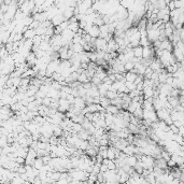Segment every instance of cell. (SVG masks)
Masks as SVG:
<instances>
[{"label":"cell","mask_w":184,"mask_h":184,"mask_svg":"<svg viewBox=\"0 0 184 184\" xmlns=\"http://www.w3.org/2000/svg\"><path fill=\"white\" fill-rule=\"evenodd\" d=\"M58 103H59V106L61 107V108H64V109H66V110L68 111V109H69V107H70V103L68 100L66 98H59L58 99Z\"/></svg>","instance_id":"18"},{"label":"cell","mask_w":184,"mask_h":184,"mask_svg":"<svg viewBox=\"0 0 184 184\" xmlns=\"http://www.w3.org/2000/svg\"><path fill=\"white\" fill-rule=\"evenodd\" d=\"M153 93H154V88H153V87H150V86H147V87H143L142 96H143V98L144 99L153 97Z\"/></svg>","instance_id":"9"},{"label":"cell","mask_w":184,"mask_h":184,"mask_svg":"<svg viewBox=\"0 0 184 184\" xmlns=\"http://www.w3.org/2000/svg\"><path fill=\"white\" fill-rule=\"evenodd\" d=\"M132 52H134L135 57L142 58V46L141 45H137L135 48H132Z\"/></svg>","instance_id":"17"},{"label":"cell","mask_w":184,"mask_h":184,"mask_svg":"<svg viewBox=\"0 0 184 184\" xmlns=\"http://www.w3.org/2000/svg\"><path fill=\"white\" fill-rule=\"evenodd\" d=\"M172 124L177 127H180V126H183V121H173Z\"/></svg>","instance_id":"33"},{"label":"cell","mask_w":184,"mask_h":184,"mask_svg":"<svg viewBox=\"0 0 184 184\" xmlns=\"http://www.w3.org/2000/svg\"><path fill=\"white\" fill-rule=\"evenodd\" d=\"M178 134L180 136H183V134H184V131H183V126H180L179 127V131H178Z\"/></svg>","instance_id":"34"},{"label":"cell","mask_w":184,"mask_h":184,"mask_svg":"<svg viewBox=\"0 0 184 184\" xmlns=\"http://www.w3.org/2000/svg\"><path fill=\"white\" fill-rule=\"evenodd\" d=\"M137 75L138 74L134 72V71H126L125 74H124V78H125V81H128V82H134L137 78Z\"/></svg>","instance_id":"12"},{"label":"cell","mask_w":184,"mask_h":184,"mask_svg":"<svg viewBox=\"0 0 184 184\" xmlns=\"http://www.w3.org/2000/svg\"><path fill=\"white\" fill-rule=\"evenodd\" d=\"M167 166H168V168H173V167H176L177 166V164H176L174 160L170 158L169 160H167Z\"/></svg>","instance_id":"32"},{"label":"cell","mask_w":184,"mask_h":184,"mask_svg":"<svg viewBox=\"0 0 184 184\" xmlns=\"http://www.w3.org/2000/svg\"><path fill=\"white\" fill-rule=\"evenodd\" d=\"M43 165H44V164H43V162H42V160H41V157H36L35 160H33V167L37 168V169H41Z\"/></svg>","instance_id":"21"},{"label":"cell","mask_w":184,"mask_h":184,"mask_svg":"<svg viewBox=\"0 0 184 184\" xmlns=\"http://www.w3.org/2000/svg\"><path fill=\"white\" fill-rule=\"evenodd\" d=\"M183 51H181L180 49H178V48H173L172 50V55L174 56L176 58V60L178 62H182L183 61Z\"/></svg>","instance_id":"6"},{"label":"cell","mask_w":184,"mask_h":184,"mask_svg":"<svg viewBox=\"0 0 184 184\" xmlns=\"http://www.w3.org/2000/svg\"><path fill=\"white\" fill-rule=\"evenodd\" d=\"M107 167H108V169H116V166H115L114 160H109V158H108Z\"/></svg>","instance_id":"29"},{"label":"cell","mask_w":184,"mask_h":184,"mask_svg":"<svg viewBox=\"0 0 184 184\" xmlns=\"http://www.w3.org/2000/svg\"><path fill=\"white\" fill-rule=\"evenodd\" d=\"M79 27V23L78 22H69V25H68V29H70L71 31H73L74 33L78 31Z\"/></svg>","instance_id":"20"},{"label":"cell","mask_w":184,"mask_h":184,"mask_svg":"<svg viewBox=\"0 0 184 184\" xmlns=\"http://www.w3.org/2000/svg\"><path fill=\"white\" fill-rule=\"evenodd\" d=\"M51 100H52V98H50L49 96H45L44 98H42V105L49 107L50 103H51Z\"/></svg>","instance_id":"30"},{"label":"cell","mask_w":184,"mask_h":184,"mask_svg":"<svg viewBox=\"0 0 184 184\" xmlns=\"http://www.w3.org/2000/svg\"><path fill=\"white\" fill-rule=\"evenodd\" d=\"M35 36H36V31H35V29L31 28H27L23 33V38L24 39H33Z\"/></svg>","instance_id":"13"},{"label":"cell","mask_w":184,"mask_h":184,"mask_svg":"<svg viewBox=\"0 0 184 184\" xmlns=\"http://www.w3.org/2000/svg\"><path fill=\"white\" fill-rule=\"evenodd\" d=\"M52 129H53V135L56 136V137H60L62 135V128H61L59 125H55L53 124L52 125Z\"/></svg>","instance_id":"16"},{"label":"cell","mask_w":184,"mask_h":184,"mask_svg":"<svg viewBox=\"0 0 184 184\" xmlns=\"http://www.w3.org/2000/svg\"><path fill=\"white\" fill-rule=\"evenodd\" d=\"M160 50H166V51H170L172 52L173 50V45H172V42L168 38H166L165 40L160 41Z\"/></svg>","instance_id":"3"},{"label":"cell","mask_w":184,"mask_h":184,"mask_svg":"<svg viewBox=\"0 0 184 184\" xmlns=\"http://www.w3.org/2000/svg\"><path fill=\"white\" fill-rule=\"evenodd\" d=\"M88 35H90L92 38H94V39H96V38H98L99 33H100V30H99V27L97 26V25H92V27L90 28V30H88Z\"/></svg>","instance_id":"8"},{"label":"cell","mask_w":184,"mask_h":184,"mask_svg":"<svg viewBox=\"0 0 184 184\" xmlns=\"http://www.w3.org/2000/svg\"><path fill=\"white\" fill-rule=\"evenodd\" d=\"M169 1H172V0H166V2H167V3L169 2Z\"/></svg>","instance_id":"35"},{"label":"cell","mask_w":184,"mask_h":184,"mask_svg":"<svg viewBox=\"0 0 184 184\" xmlns=\"http://www.w3.org/2000/svg\"><path fill=\"white\" fill-rule=\"evenodd\" d=\"M132 114L135 115L137 119H142V114H143V109H142V107H138V108H136V110L134 111V113H132Z\"/></svg>","instance_id":"22"},{"label":"cell","mask_w":184,"mask_h":184,"mask_svg":"<svg viewBox=\"0 0 184 184\" xmlns=\"http://www.w3.org/2000/svg\"><path fill=\"white\" fill-rule=\"evenodd\" d=\"M117 50H119V45L115 42L114 38H112L108 41V53L112 52V51H117Z\"/></svg>","instance_id":"11"},{"label":"cell","mask_w":184,"mask_h":184,"mask_svg":"<svg viewBox=\"0 0 184 184\" xmlns=\"http://www.w3.org/2000/svg\"><path fill=\"white\" fill-rule=\"evenodd\" d=\"M77 81H79L81 84H83V83H86V82H90V79L86 75L85 72H82V73L79 74L78 80H77Z\"/></svg>","instance_id":"19"},{"label":"cell","mask_w":184,"mask_h":184,"mask_svg":"<svg viewBox=\"0 0 184 184\" xmlns=\"http://www.w3.org/2000/svg\"></svg>","instance_id":"36"},{"label":"cell","mask_w":184,"mask_h":184,"mask_svg":"<svg viewBox=\"0 0 184 184\" xmlns=\"http://www.w3.org/2000/svg\"><path fill=\"white\" fill-rule=\"evenodd\" d=\"M173 2H174V8L176 9L184 8V0H173Z\"/></svg>","instance_id":"28"},{"label":"cell","mask_w":184,"mask_h":184,"mask_svg":"<svg viewBox=\"0 0 184 184\" xmlns=\"http://www.w3.org/2000/svg\"><path fill=\"white\" fill-rule=\"evenodd\" d=\"M107 158H109V160L115 158V147L113 145H110L107 149Z\"/></svg>","instance_id":"15"},{"label":"cell","mask_w":184,"mask_h":184,"mask_svg":"<svg viewBox=\"0 0 184 184\" xmlns=\"http://www.w3.org/2000/svg\"><path fill=\"white\" fill-rule=\"evenodd\" d=\"M150 44H151V42L149 41L147 36H141V38H140V40H139V45H141V46H147V45H150Z\"/></svg>","instance_id":"23"},{"label":"cell","mask_w":184,"mask_h":184,"mask_svg":"<svg viewBox=\"0 0 184 184\" xmlns=\"http://www.w3.org/2000/svg\"><path fill=\"white\" fill-rule=\"evenodd\" d=\"M73 11H74V8L73 7H67V8L61 12V14L64 15L65 17V20H69L70 17L73 16Z\"/></svg>","instance_id":"10"},{"label":"cell","mask_w":184,"mask_h":184,"mask_svg":"<svg viewBox=\"0 0 184 184\" xmlns=\"http://www.w3.org/2000/svg\"><path fill=\"white\" fill-rule=\"evenodd\" d=\"M125 86H126L127 88H128V90H129V92H131V90H136V84L134 83V82L125 81Z\"/></svg>","instance_id":"27"},{"label":"cell","mask_w":184,"mask_h":184,"mask_svg":"<svg viewBox=\"0 0 184 184\" xmlns=\"http://www.w3.org/2000/svg\"><path fill=\"white\" fill-rule=\"evenodd\" d=\"M64 20H66L64 15H62L61 13H58V14H56V15L51 20V23H52V25L55 27V26H58L59 24H61Z\"/></svg>","instance_id":"7"},{"label":"cell","mask_w":184,"mask_h":184,"mask_svg":"<svg viewBox=\"0 0 184 184\" xmlns=\"http://www.w3.org/2000/svg\"><path fill=\"white\" fill-rule=\"evenodd\" d=\"M72 105H73L75 108L83 109V108L86 106V102H85V100H84V98H83V97H80V96H78V97H74Z\"/></svg>","instance_id":"5"},{"label":"cell","mask_w":184,"mask_h":184,"mask_svg":"<svg viewBox=\"0 0 184 184\" xmlns=\"http://www.w3.org/2000/svg\"><path fill=\"white\" fill-rule=\"evenodd\" d=\"M156 115H157V119H165L166 117H168L170 115V111L168 109H165V108H162V109H158L156 110Z\"/></svg>","instance_id":"4"},{"label":"cell","mask_w":184,"mask_h":184,"mask_svg":"<svg viewBox=\"0 0 184 184\" xmlns=\"http://www.w3.org/2000/svg\"><path fill=\"white\" fill-rule=\"evenodd\" d=\"M94 45L96 48V51L101 50V51L108 52V42H107V40L102 39V38H96L94 41Z\"/></svg>","instance_id":"2"},{"label":"cell","mask_w":184,"mask_h":184,"mask_svg":"<svg viewBox=\"0 0 184 184\" xmlns=\"http://www.w3.org/2000/svg\"><path fill=\"white\" fill-rule=\"evenodd\" d=\"M105 110H106V112H109V113H111V114H113V115H116L119 112V109L116 106H114V105L107 106Z\"/></svg>","instance_id":"14"},{"label":"cell","mask_w":184,"mask_h":184,"mask_svg":"<svg viewBox=\"0 0 184 184\" xmlns=\"http://www.w3.org/2000/svg\"><path fill=\"white\" fill-rule=\"evenodd\" d=\"M170 155H171V154H170L168 151H166V150H162V152H160V157L164 158L166 162L170 160Z\"/></svg>","instance_id":"26"},{"label":"cell","mask_w":184,"mask_h":184,"mask_svg":"<svg viewBox=\"0 0 184 184\" xmlns=\"http://www.w3.org/2000/svg\"><path fill=\"white\" fill-rule=\"evenodd\" d=\"M135 67V64L131 60H127L124 62V68H125V71H130L132 68Z\"/></svg>","instance_id":"24"},{"label":"cell","mask_w":184,"mask_h":184,"mask_svg":"<svg viewBox=\"0 0 184 184\" xmlns=\"http://www.w3.org/2000/svg\"><path fill=\"white\" fill-rule=\"evenodd\" d=\"M142 119H147V121H150V122H157L158 119H157V115H156V111L154 109H150V110H147V109H143V114H142Z\"/></svg>","instance_id":"1"},{"label":"cell","mask_w":184,"mask_h":184,"mask_svg":"<svg viewBox=\"0 0 184 184\" xmlns=\"http://www.w3.org/2000/svg\"><path fill=\"white\" fill-rule=\"evenodd\" d=\"M82 3H84L87 7V8H90L92 7V4L94 2V0H80Z\"/></svg>","instance_id":"31"},{"label":"cell","mask_w":184,"mask_h":184,"mask_svg":"<svg viewBox=\"0 0 184 184\" xmlns=\"http://www.w3.org/2000/svg\"><path fill=\"white\" fill-rule=\"evenodd\" d=\"M106 96L107 98L109 99H114L117 97V92H112V90H107L106 92Z\"/></svg>","instance_id":"25"}]
</instances>
